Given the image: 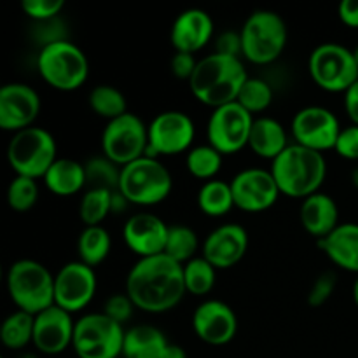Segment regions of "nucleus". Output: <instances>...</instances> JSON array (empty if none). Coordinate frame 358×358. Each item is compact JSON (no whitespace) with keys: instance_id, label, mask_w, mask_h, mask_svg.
I'll return each instance as SVG.
<instances>
[{"instance_id":"c756f323","label":"nucleus","mask_w":358,"mask_h":358,"mask_svg":"<svg viewBox=\"0 0 358 358\" xmlns=\"http://www.w3.org/2000/svg\"><path fill=\"white\" fill-rule=\"evenodd\" d=\"M34 325L35 317L30 313L17 310L10 313L2 322L0 339L2 345L9 350H23L30 343H34Z\"/></svg>"},{"instance_id":"4be33fe9","label":"nucleus","mask_w":358,"mask_h":358,"mask_svg":"<svg viewBox=\"0 0 358 358\" xmlns=\"http://www.w3.org/2000/svg\"><path fill=\"white\" fill-rule=\"evenodd\" d=\"M212 16L203 9H185L175 17L171 24L170 41L175 52H189L196 55L201 51L213 37Z\"/></svg>"},{"instance_id":"39448f33","label":"nucleus","mask_w":358,"mask_h":358,"mask_svg":"<svg viewBox=\"0 0 358 358\" xmlns=\"http://www.w3.org/2000/svg\"><path fill=\"white\" fill-rule=\"evenodd\" d=\"M243 58L254 65H271L285 51L287 24L275 10H254L240 30Z\"/></svg>"},{"instance_id":"a19ab883","label":"nucleus","mask_w":358,"mask_h":358,"mask_svg":"<svg viewBox=\"0 0 358 358\" xmlns=\"http://www.w3.org/2000/svg\"><path fill=\"white\" fill-rule=\"evenodd\" d=\"M135 310L136 306L133 304V301L129 299V296L126 292L110 296L107 301H105V306H103V313L121 325H124L126 322L131 320L133 311Z\"/></svg>"},{"instance_id":"7ed1b4c3","label":"nucleus","mask_w":358,"mask_h":358,"mask_svg":"<svg viewBox=\"0 0 358 358\" xmlns=\"http://www.w3.org/2000/svg\"><path fill=\"white\" fill-rule=\"evenodd\" d=\"M271 173L283 196L306 199L320 192L327 177V161L322 152L290 143L271 161Z\"/></svg>"},{"instance_id":"393cba45","label":"nucleus","mask_w":358,"mask_h":358,"mask_svg":"<svg viewBox=\"0 0 358 358\" xmlns=\"http://www.w3.org/2000/svg\"><path fill=\"white\" fill-rule=\"evenodd\" d=\"M289 145V136H287L282 122L273 117L254 119L248 147H250L255 156L262 157V159L275 161Z\"/></svg>"},{"instance_id":"3c124183","label":"nucleus","mask_w":358,"mask_h":358,"mask_svg":"<svg viewBox=\"0 0 358 358\" xmlns=\"http://www.w3.org/2000/svg\"><path fill=\"white\" fill-rule=\"evenodd\" d=\"M20 358H37V357L31 355V353H24V355H21Z\"/></svg>"},{"instance_id":"473e14b6","label":"nucleus","mask_w":358,"mask_h":358,"mask_svg":"<svg viewBox=\"0 0 358 358\" xmlns=\"http://www.w3.org/2000/svg\"><path fill=\"white\" fill-rule=\"evenodd\" d=\"M86 171V187L101 189V191H117L121 180V166L105 156L91 157L84 163Z\"/></svg>"},{"instance_id":"49530a36","label":"nucleus","mask_w":358,"mask_h":358,"mask_svg":"<svg viewBox=\"0 0 358 358\" xmlns=\"http://www.w3.org/2000/svg\"><path fill=\"white\" fill-rule=\"evenodd\" d=\"M345 110L350 121L358 126V80L345 93Z\"/></svg>"},{"instance_id":"603ef678","label":"nucleus","mask_w":358,"mask_h":358,"mask_svg":"<svg viewBox=\"0 0 358 358\" xmlns=\"http://www.w3.org/2000/svg\"><path fill=\"white\" fill-rule=\"evenodd\" d=\"M353 56H355V59H357V65H358V45L355 49H353Z\"/></svg>"},{"instance_id":"a211bd4d","label":"nucleus","mask_w":358,"mask_h":358,"mask_svg":"<svg viewBox=\"0 0 358 358\" xmlns=\"http://www.w3.org/2000/svg\"><path fill=\"white\" fill-rule=\"evenodd\" d=\"M192 329L206 345L224 346L233 341L236 336L238 317L227 303L210 299L196 308L192 315Z\"/></svg>"},{"instance_id":"f3484780","label":"nucleus","mask_w":358,"mask_h":358,"mask_svg":"<svg viewBox=\"0 0 358 358\" xmlns=\"http://www.w3.org/2000/svg\"><path fill=\"white\" fill-rule=\"evenodd\" d=\"M41 114V96L31 86L10 83L0 90V128L3 131H23L31 128Z\"/></svg>"},{"instance_id":"7c9ffc66","label":"nucleus","mask_w":358,"mask_h":358,"mask_svg":"<svg viewBox=\"0 0 358 358\" xmlns=\"http://www.w3.org/2000/svg\"><path fill=\"white\" fill-rule=\"evenodd\" d=\"M87 103H90V108L94 114L107 119V121L121 117V115H124L126 112H128V101H126V96L117 90V87L110 86V84L94 86L93 90L90 91Z\"/></svg>"},{"instance_id":"9b49d317","label":"nucleus","mask_w":358,"mask_h":358,"mask_svg":"<svg viewBox=\"0 0 358 358\" xmlns=\"http://www.w3.org/2000/svg\"><path fill=\"white\" fill-rule=\"evenodd\" d=\"M147 147H149V128L138 115L131 112H126L121 117L108 121L101 133L103 156L121 168L147 156Z\"/></svg>"},{"instance_id":"aec40b11","label":"nucleus","mask_w":358,"mask_h":358,"mask_svg":"<svg viewBox=\"0 0 358 358\" xmlns=\"http://www.w3.org/2000/svg\"><path fill=\"white\" fill-rule=\"evenodd\" d=\"M73 329H76V320L72 315L55 304L42 313L35 315L31 345L42 355H59L69 346H72Z\"/></svg>"},{"instance_id":"09e8293b","label":"nucleus","mask_w":358,"mask_h":358,"mask_svg":"<svg viewBox=\"0 0 358 358\" xmlns=\"http://www.w3.org/2000/svg\"><path fill=\"white\" fill-rule=\"evenodd\" d=\"M352 294H353V301H355V304H357V308H358V275H357L355 283H353V290H352Z\"/></svg>"},{"instance_id":"f257e3e1","label":"nucleus","mask_w":358,"mask_h":358,"mask_svg":"<svg viewBox=\"0 0 358 358\" xmlns=\"http://www.w3.org/2000/svg\"><path fill=\"white\" fill-rule=\"evenodd\" d=\"M126 294L140 311L150 315L171 311L187 294L184 266L164 254L138 259L126 276Z\"/></svg>"},{"instance_id":"4c0bfd02","label":"nucleus","mask_w":358,"mask_h":358,"mask_svg":"<svg viewBox=\"0 0 358 358\" xmlns=\"http://www.w3.org/2000/svg\"><path fill=\"white\" fill-rule=\"evenodd\" d=\"M38 201V184L35 178L16 177L10 180L9 187H7V203H9L10 210L17 213H27L37 205Z\"/></svg>"},{"instance_id":"37998d69","label":"nucleus","mask_w":358,"mask_h":358,"mask_svg":"<svg viewBox=\"0 0 358 358\" xmlns=\"http://www.w3.org/2000/svg\"><path fill=\"white\" fill-rule=\"evenodd\" d=\"M213 52L231 56V58H241L243 56V45H241L240 31L227 30L220 34L215 41V51Z\"/></svg>"},{"instance_id":"2eb2a0df","label":"nucleus","mask_w":358,"mask_h":358,"mask_svg":"<svg viewBox=\"0 0 358 358\" xmlns=\"http://www.w3.org/2000/svg\"><path fill=\"white\" fill-rule=\"evenodd\" d=\"M94 268L80 261L66 262L55 275V304L70 315L83 311L96 294Z\"/></svg>"},{"instance_id":"6e6552de","label":"nucleus","mask_w":358,"mask_h":358,"mask_svg":"<svg viewBox=\"0 0 358 358\" xmlns=\"http://www.w3.org/2000/svg\"><path fill=\"white\" fill-rule=\"evenodd\" d=\"M58 159V145L48 129L31 126L14 133L7 145V161L16 175L28 178H44Z\"/></svg>"},{"instance_id":"5701e85b","label":"nucleus","mask_w":358,"mask_h":358,"mask_svg":"<svg viewBox=\"0 0 358 358\" xmlns=\"http://www.w3.org/2000/svg\"><path fill=\"white\" fill-rule=\"evenodd\" d=\"M318 248L338 268L358 275V224H339L329 236L317 240Z\"/></svg>"},{"instance_id":"412c9836","label":"nucleus","mask_w":358,"mask_h":358,"mask_svg":"<svg viewBox=\"0 0 358 358\" xmlns=\"http://www.w3.org/2000/svg\"><path fill=\"white\" fill-rule=\"evenodd\" d=\"M201 255L215 269H229L245 257L248 233L240 224H222L205 238Z\"/></svg>"},{"instance_id":"423d86ee","label":"nucleus","mask_w":358,"mask_h":358,"mask_svg":"<svg viewBox=\"0 0 358 358\" xmlns=\"http://www.w3.org/2000/svg\"><path fill=\"white\" fill-rule=\"evenodd\" d=\"M173 178L168 168L157 157L143 156L121 168L117 191L129 205H159L170 196Z\"/></svg>"},{"instance_id":"e433bc0d","label":"nucleus","mask_w":358,"mask_h":358,"mask_svg":"<svg viewBox=\"0 0 358 358\" xmlns=\"http://www.w3.org/2000/svg\"><path fill=\"white\" fill-rule=\"evenodd\" d=\"M273 98H275V93H273V87L268 80L261 79V77H248L247 83L241 87L240 94H238L236 101L245 110L254 115L261 114L266 108L271 107Z\"/></svg>"},{"instance_id":"c85d7f7f","label":"nucleus","mask_w":358,"mask_h":358,"mask_svg":"<svg viewBox=\"0 0 358 358\" xmlns=\"http://www.w3.org/2000/svg\"><path fill=\"white\" fill-rule=\"evenodd\" d=\"M198 206L205 215L213 219L227 215L234 208L231 182L219 180V178L205 182L198 192Z\"/></svg>"},{"instance_id":"f8f14e48","label":"nucleus","mask_w":358,"mask_h":358,"mask_svg":"<svg viewBox=\"0 0 358 358\" xmlns=\"http://www.w3.org/2000/svg\"><path fill=\"white\" fill-rule=\"evenodd\" d=\"M252 126L254 115L245 110L238 101L215 108L206 124L208 145L219 150L222 156L240 152L248 145Z\"/></svg>"},{"instance_id":"9d476101","label":"nucleus","mask_w":358,"mask_h":358,"mask_svg":"<svg viewBox=\"0 0 358 358\" xmlns=\"http://www.w3.org/2000/svg\"><path fill=\"white\" fill-rule=\"evenodd\" d=\"M308 70L320 90L346 93L358 80V65L353 51L336 42H325L313 49Z\"/></svg>"},{"instance_id":"de8ad7c7","label":"nucleus","mask_w":358,"mask_h":358,"mask_svg":"<svg viewBox=\"0 0 358 358\" xmlns=\"http://www.w3.org/2000/svg\"><path fill=\"white\" fill-rule=\"evenodd\" d=\"M161 358H187V353H185V350L182 348L180 345L170 343V345L166 346V350H164L163 357Z\"/></svg>"},{"instance_id":"2f4dec72","label":"nucleus","mask_w":358,"mask_h":358,"mask_svg":"<svg viewBox=\"0 0 358 358\" xmlns=\"http://www.w3.org/2000/svg\"><path fill=\"white\" fill-rule=\"evenodd\" d=\"M199 240L198 234L192 227L185 226V224H173L168 229V240L166 247H164V255L173 259L175 262L184 266L185 262L192 261L198 252Z\"/></svg>"},{"instance_id":"f704fd0d","label":"nucleus","mask_w":358,"mask_h":358,"mask_svg":"<svg viewBox=\"0 0 358 358\" xmlns=\"http://www.w3.org/2000/svg\"><path fill=\"white\" fill-rule=\"evenodd\" d=\"M187 171L199 180H213L222 168V154L212 145L192 147L185 157Z\"/></svg>"},{"instance_id":"b1692460","label":"nucleus","mask_w":358,"mask_h":358,"mask_svg":"<svg viewBox=\"0 0 358 358\" xmlns=\"http://www.w3.org/2000/svg\"><path fill=\"white\" fill-rule=\"evenodd\" d=\"M299 219L306 233L322 240L339 226V206L329 194L317 192L303 199Z\"/></svg>"},{"instance_id":"ddd939ff","label":"nucleus","mask_w":358,"mask_h":358,"mask_svg":"<svg viewBox=\"0 0 358 358\" xmlns=\"http://www.w3.org/2000/svg\"><path fill=\"white\" fill-rule=\"evenodd\" d=\"M149 128V147L147 156H177L191 150L196 128L192 119L185 112L164 110L159 112L147 124Z\"/></svg>"},{"instance_id":"a18cd8bd","label":"nucleus","mask_w":358,"mask_h":358,"mask_svg":"<svg viewBox=\"0 0 358 358\" xmlns=\"http://www.w3.org/2000/svg\"><path fill=\"white\" fill-rule=\"evenodd\" d=\"M338 16L346 27L358 28V0H343L338 7Z\"/></svg>"},{"instance_id":"58836bf2","label":"nucleus","mask_w":358,"mask_h":358,"mask_svg":"<svg viewBox=\"0 0 358 358\" xmlns=\"http://www.w3.org/2000/svg\"><path fill=\"white\" fill-rule=\"evenodd\" d=\"M65 7L63 0H23L21 9L35 23L56 20Z\"/></svg>"},{"instance_id":"dca6fc26","label":"nucleus","mask_w":358,"mask_h":358,"mask_svg":"<svg viewBox=\"0 0 358 358\" xmlns=\"http://www.w3.org/2000/svg\"><path fill=\"white\" fill-rule=\"evenodd\" d=\"M234 196V206L245 213H262L275 206L280 198L271 170L262 168H245L238 171L231 180Z\"/></svg>"},{"instance_id":"c03bdc74","label":"nucleus","mask_w":358,"mask_h":358,"mask_svg":"<svg viewBox=\"0 0 358 358\" xmlns=\"http://www.w3.org/2000/svg\"><path fill=\"white\" fill-rule=\"evenodd\" d=\"M196 65H198V59H196L194 55H189V52H175L170 62L171 73L177 79L187 80V83L191 80L192 73H194Z\"/></svg>"},{"instance_id":"20e7f679","label":"nucleus","mask_w":358,"mask_h":358,"mask_svg":"<svg viewBox=\"0 0 358 358\" xmlns=\"http://www.w3.org/2000/svg\"><path fill=\"white\" fill-rule=\"evenodd\" d=\"M7 292L17 310L30 315L55 306V275L42 262L20 259L7 271Z\"/></svg>"},{"instance_id":"0eeeda50","label":"nucleus","mask_w":358,"mask_h":358,"mask_svg":"<svg viewBox=\"0 0 358 358\" xmlns=\"http://www.w3.org/2000/svg\"><path fill=\"white\" fill-rule=\"evenodd\" d=\"M37 70L42 79L55 90L76 91L87 80L90 62L86 52L66 38L41 48Z\"/></svg>"},{"instance_id":"ea45409f","label":"nucleus","mask_w":358,"mask_h":358,"mask_svg":"<svg viewBox=\"0 0 358 358\" xmlns=\"http://www.w3.org/2000/svg\"><path fill=\"white\" fill-rule=\"evenodd\" d=\"M336 285H338V276L332 271H325L318 275L315 283L311 285L310 292H308V304L311 308H320L327 303L334 294Z\"/></svg>"},{"instance_id":"c9c22d12","label":"nucleus","mask_w":358,"mask_h":358,"mask_svg":"<svg viewBox=\"0 0 358 358\" xmlns=\"http://www.w3.org/2000/svg\"><path fill=\"white\" fill-rule=\"evenodd\" d=\"M112 213V192L101 189H87L79 203V217L84 227L100 226Z\"/></svg>"},{"instance_id":"cd10ccee","label":"nucleus","mask_w":358,"mask_h":358,"mask_svg":"<svg viewBox=\"0 0 358 358\" xmlns=\"http://www.w3.org/2000/svg\"><path fill=\"white\" fill-rule=\"evenodd\" d=\"M112 248V238L101 226H90L80 231L77 238V254L79 261L90 268H96L108 257Z\"/></svg>"},{"instance_id":"72a5a7b5","label":"nucleus","mask_w":358,"mask_h":358,"mask_svg":"<svg viewBox=\"0 0 358 358\" xmlns=\"http://www.w3.org/2000/svg\"><path fill=\"white\" fill-rule=\"evenodd\" d=\"M217 269L203 255L184 264V282L187 294L203 297L215 287Z\"/></svg>"},{"instance_id":"a878e982","label":"nucleus","mask_w":358,"mask_h":358,"mask_svg":"<svg viewBox=\"0 0 358 358\" xmlns=\"http://www.w3.org/2000/svg\"><path fill=\"white\" fill-rule=\"evenodd\" d=\"M42 180L52 194L66 198L86 187V171H84V164H80L79 161L58 157Z\"/></svg>"},{"instance_id":"79ce46f5","label":"nucleus","mask_w":358,"mask_h":358,"mask_svg":"<svg viewBox=\"0 0 358 358\" xmlns=\"http://www.w3.org/2000/svg\"><path fill=\"white\" fill-rule=\"evenodd\" d=\"M334 150L343 159L358 161V126L352 124L341 129Z\"/></svg>"},{"instance_id":"4468645a","label":"nucleus","mask_w":358,"mask_h":358,"mask_svg":"<svg viewBox=\"0 0 358 358\" xmlns=\"http://www.w3.org/2000/svg\"><path fill=\"white\" fill-rule=\"evenodd\" d=\"M294 143L324 154L336 147L341 124L334 112L318 105L304 107L292 119Z\"/></svg>"},{"instance_id":"8fccbe9b","label":"nucleus","mask_w":358,"mask_h":358,"mask_svg":"<svg viewBox=\"0 0 358 358\" xmlns=\"http://www.w3.org/2000/svg\"><path fill=\"white\" fill-rule=\"evenodd\" d=\"M352 184H353V187L358 189V166L352 171Z\"/></svg>"},{"instance_id":"1a4fd4ad","label":"nucleus","mask_w":358,"mask_h":358,"mask_svg":"<svg viewBox=\"0 0 358 358\" xmlns=\"http://www.w3.org/2000/svg\"><path fill=\"white\" fill-rule=\"evenodd\" d=\"M124 325L107 315L87 313L76 320L72 348L79 358H117L122 355Z\"/></svg>"},{"instance_id":"6ab92c4d","label":"nucleus","mask_w":358,"mask_h":358,"mask_svg":"<svg viewBox=\"0 0 358 358\" xmlns=\"http://www.w3.org/2000/svg\"><path fill=\"white\" fill-rule=\"evenodd\" d=\"M168 226L161 217L149 212H140L129 217L122 227V240L126 247L138 255V259L164 254L168 240Z\"/></svg>"},{"instance_id":"bb28decb","label":"nucleus","mask_w":358,"mask_h":358,"mask_svg":"<svg viewBox=\"0 0 358 358\" xmlns=\"http://www.w3.org/2000/svg\"><path fill=\"white\" fill-rule=\"evenodd\" d=\"M170 345L166 336L154 325H135L128 329L122 345L124 358H161Z\"/></svg>"},{"instance_id":"f03ea898","label":"nucleus","mask_w":358,"mask_h":358,"mask_svg":"<svg viewBox=\"0 0 358 358\" xmlns=\"http://www.w3.org/2000/svg\"><path fill=\"white\" fill-rule=\"evenodd\" d=\"M248 73L241 58L217 55L198 59L194 73L189 80L192 96L210 108H219L234 103L241 87L247 83Z\"/></svg>"}]
</instances>
